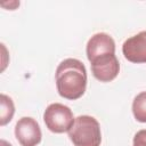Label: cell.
<instances>
[{
	"instance_id": "6da1fadb",
	"label": "cell",
	"mask_w": 146,
	"mask_h": 146,
	"mask_svg": "<svg viewBox=\"0 0 146 146\" xmlns=\"http://www.w3.org/2000/svg\"><path fill=\"white\" fill-rule=\"evenodd\" d=\"M56 88L63 98H80L87 88V70L83 63L75 58L60 62L56 70Z\"/></svg>"
},
{
	"instance_id": "7a4b0ae2",
	"label": "cell",
	"mask_w": 146,
	"mask_h": 146,
	"mask_svg": "<svg viewBox=\"0 0 146 146\" xmlns=\"http://www.w3.org/2000/svg\"><path fill=\"white\" fill-rule=\"evenodd\" d=\"M68 137L74 146H100V125L94 116L80 115L68 130Z\"/></svg>"
},
{
	"instance_id": "3957f363",
	"label": "cell",
	"mask_w": 146,
	"mask_h": 146,
	"mask_svg": "<svg viewBox=\"0 0 146 146\" xmlns=\"http://www.w3.org/2000/svg\"><path fill=\"white\" fill-rule=\"evenodd\" d=\"M74 117L71 108L60 103L50 104L43 113V121L46 127L54 133L68 132L74 123Z\"/></svg>"
},
{
	"instance_id": "277c9868",
	"label": "cell",
	"mask_w": 146,
	"mask_h": 146,
	"mask_svg": "<svg viewBox=\"0 0 146 146\" xmlns=\"http://www.w3.org/2000/svg\"><path fill=\"white\" fill-rule=\"evenodd\" d=\"M15 137L21 146H36L41 141V129L39 123L30 116L19 119L15 125Z\"/></svg>"
},
{
	"instance_id": "5b68a950",
	"label": "cell",
	"mask_w": 146,
	"mask_h": 146,
	"mask_svg": "<svg viewBox=\"0 0 146 146\" xmlns=\"http://www.w3.org/2000/svg\"><path fill=\"white\" fill-rule=\"evenodd\" d=\"M91 64L94 76L100 82H110L114 80L120 71V64L115 54H106L95 58Z\"/></svg>"
},
{
	"instance_id": "8992f818",
	"label": "cell",
	"mask_w": 146,
	"mask_h": 146,
	"mask_svg": "<svg viewBox=\"0 0 146 146\" xmlns=\"http://www.w3.org/2000/svg\"><path fill=\"white\" fill-rule=\"evenodd\" d=\"M122 52L131 63H146V31L128 38L122 44Z\"/></svg>"
},
{
	"instance_id": "52a82bcc",
	"label": "cell",
	"mask_w": 146,
	"mask_h": 146,
	"mask_svg": "<svg viewBox=\"0 0 146 146\" xmlns=\"http://www.w3.org/2000/svg\"><path fill=\"white\" fill-rule=\"evenodd\" d=\"M86 50L88 60L92 62L99 56L106 54H115V42L113 38L107 33H96L89 39Z\"/></svg>"
},
{
	"instance_id": "ba28073f",
	"label": "cell",
	"mask_w": 146,
	"mask_h": 146,
	"mask_svg": "<svg viewBox=\"0 0 146 146\" xmlns=\"http://www.w3.org/2000/svg\"><path fill=\"white\" fill-rule=\"evenodd\" d=\"M0 103H1V116H0V124L6 125L8 122L11 121L14 113H15V106L13 103V99L8 97L5 94H1L0 96Z\"/></svg>"
},
{
	"instance_id": "9c48e42d",
	"label": "cell",
	"mask_w": 146,
	"mask_h": 146,
	"mask_svg": "<svg viewBox=\"0 0 146 146\" xmlns=\"http://www.w3.org/2000/svg\"><path fill=\"white\" fill-rule=\"evenodd\" d=\"M132 113L137 121L146 123V91L138 94L132 102Z\"/></svg>"
},
{
	"instance_id": "30bf717a",
	"label": "cell",
	"mask_w": 146,
	"mask_h": 146,
	"mask_svg": "<svg viewBox=\"0 0 146 146\" xmlns=\"http://www.w3.org/2000/svg\"><path fill=\"white\" fill-rule=\"evenodd\" d=\"M132 146H146V129L139 130L135 135Z\"/></svg>"
},
{
	"instance_id": "8fae6325",
	"label": "cell",
	"mask_w": 146,
	"mask_h": 146,
	"mask_svg": "<svg viewBox=\"0 0 146 146\" xmlns=\"http://www.w3.org/2000/svg\"><path fill=\"white\" fill-rule=\"evenodd\" d=\"M0 145H1V146H11V145H10L8 141H6L5 139H1V140H0Z\"/></svg>"
}]
</instances>
